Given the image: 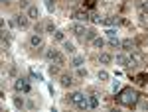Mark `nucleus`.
I'll use <instances>...</instances> for the list:
<instances>
[{
    "label": "nucleus",
    "instance_id": "nucleus-1",
    "mask_svg": "<svg viewBox=\"0 0 148 112\" xmlns=\"http://www.w3.org/2000/svg\"><path fill=\"white\" fill-rule=\"evenodd\" d=\"M138 100H140V94H138L132 87H126V89H123L116 94V102L123 104V106H130V108H132V106L138 104Z\"/></svg>",
    "mask_w": 148,
    "mask_h": 112
},
{
    "label": "nucleus",
    "instance_id": "nucleus-2",
    "mask_svg": "<svg viewBox=\"0 0 148 112\" xmlns=\"http://www.w3.org/2000/svg\"><path fill=\"white\" fill-rule=\"evenodd\" d=\"M14 89L18 90V92H30V83H28V79L26 77H18L16 83H14Z\"/></svg>",
    "mask_w": 148,
    "mask_h": 112
},
{
    "label": "nucleus",
    "instance_id": "nucleus-3",
    "mask_svg": "<svg viewBox=\"0 0 148 112\" xmlns=\"http://www.w3.org/2000/svg\"><path fill=\"white\" fill-rule=\"evenodd\" d=\"M85 32H87V30H85V26L79 24V22L71 26V34L75 35V37H85Z\"/></svg>",
    "mask_w": 148,
    "mask_h": 112
},
{
    "label": "nucleus",
    "instance_id": "nucleus-4",
    "mask_svg": "<svg viewBox=\"0 0 148 112\" xmlns=\"http://www.w3.org/2000/svg\"><path fill=\"white\" fill-rule=\"evenodd\" d=\"M14 20H16V24H18V28H28V26H30V16L18 14V16H14Z\"/></svg>",
    "mask_w": 148,
    "mask_h": 112
},
{
    "label": "nucleus",
    "instance_id": "nucleus-5",
    "mask_svg": "<svg viewBox=\"0 0 148 112\" xmlns=\"http://www.w3.org/2000/svg\"><path fill=\"white\" fill-rule=\"evenodd\" d=\"M30 45H32L34 49L42 47V45H44V37H42V34H34L32 35V37H30Z\"/></svg>",
    "mask_w": 148,
    "mask_h": 112
},
{
    "label": "nucleus",
    "instance_id": "nucleus-6",
    "mask_svg": "<svg viewBox=\"0 0 148 112\" xmlns=\"http://www.w3.org/2000/svg\"><path fill=\"white\" fill-rule=\"evenodd\" d=\"M59 83H61V87H65V89H67V87L73 85V77H71L69 73H61V75H59Z\"/></svg>",
    "mask_w": 148,
    "mask_h": 112
},
{
    "label": "nucleus",
    "instance_id": "nucleus-7",
    "mask_svg": "<svg viewBox=\"0 0 148 112\" xmlns=\"http://www.w3.org/2000/svg\"><path fill=\"white\" fill-rule=\"evenodd\" d=\"M83 98H85V94L77 90V92H71V94H69V98H67V100L71 102V104H75V106H77V104H79V102L83 100Z\"/></svg>",
    "mask_w": 148,
    "mask_h": 112
},
{
    "label": "nucleus",
    "instance_id": "nucleus-8",
    "mask_svg": "<svg viewBox=\"0 0 148 112\" xmlns=\"http://www.w3.org/2000/svg\"><path fill=\"white\" fill-rule=\"evenodd\" d=\"M114 61H116V65H123V67L130 65V57H128V55H125V53L116 55V57H114Z\"/></svg>",
    "mask_w": 148,
    "mask_h": 112
},
{
    "label": "nucleus",
    "instance_id": "nucleus-9",
    "mask_svg": "<svg viewBox=\"0 0 148 112\" xmlns=\"http://www.w3.org/2000/svg\"><path fill=\"white\" fill-rule=\"evenodd\" d=\"M83 63H85V57L83 55H75L73 59H71V67H75V69L83 67Z\"/></svg>",
    "mask_w": 148,
    "mask_h": 112
},
{
    "label": "nucleus",
    "instance_id": "nucleus-10",
    "mask_svg": "<svg viewBox=\"0 0 148 112\" xmlns=\"http://www.w3.org/2000/svg\"><path fill=\"white\" fill-rule=\"evenodd\" d=\"M28 16H30L32 20H38V18H40V10H38V6H34V4H32V6L28 8Z\"/></svg>",
    "mask_w": 148,
    "mask_h": 112
},
{
    "label": "nucleus",
    "instance_id": "nucleus-11",
    "mask_svg": "<svg viewBox=\"0 0 148 112\" xmlns=\"http://www.w3.org/2000/svg\"><path fill=\"white\" fill-rule=\"evenodd\" d=\"M99 61H101L103 65H109V63L113 61V55H111V53H101V55H99Z\"/></svg>",
    "mask_w": 148,
    "mask_h": 112
},
{
    "label": "nucleus",
    "instance_id": "nucleus-12",
    "mask_svg": "<svg viewBox=\"0 0 148 112\" xmlns=\"http://www.w3.org/2000/svg\"><path fill=\"white\" fill-rule=\"evenodd\" d=\"M73 18H75L77 22H85L89 16H87V12H73Z\"/></svg>",
    "mask_w": 148,
    "mask_h": 112
},
{
    "label": "nucleus",
    "instance_id": "nucleus-13",
    "mask_svg": "<svg viewBox=\"0 0 148 112\" xmlns=\"http://www.w3.org/2000/svg\"><path fill=\"white\" fill-rule=\"evenodd\" d=\"M14 106H16L18 110H22L24 106H26V102H24V98H22V96H14Z\"/></svg>",
    "mask_w": 148,
    "mask_h": 112
},
{
    "label": "nucleus",
    "instance_id": "nucleus-14",
    "mask_svg": "<svg viewBox=\"0 0 148 112\" xmlns=\"http://www.w3.org/2000/svg\"><path fill=\"white\" fill-rule=\"evenodd\" d=\"M63 51L65 53H75V45L71 41H63Z\"/></svg>",
    "mask_w": 148,
    "mask_h": 112
},
{
    "label": "nucleus",
    "instance_id": "nucleus-15",
    "mask_svg": "<svg viewBox=\"0 0 148 112\" xmlns=\"http://www.w3.org/2000/svg\"><path fill=\"white\" fill-rule=\"evenodd\" d=\"M81 4H83V8L93 10V8H95V4H97V0H81Z\"/></svg>",
    "mask_w": 148,
    "mask_h": 112
},
{
    "label": "nucleus",
    "instance_id": "nucleus-16",
    "mask_svg": "<svg viewBox=\"0 0 148 112\" xmlns=\"http://www.w3.org/2000/svg\"><path fill=\"white\" fill-rule=\"evenodd\" d=\"M95 37H97V32H95L93 28H89V30L85 32V39H87V41H93Z\"/></svg>",
    "mask_w": 148,
    "mask_h": 112
},
{
    "label": "nucleus",
    "instance_id": "nucleus-17",
    "mask_svg": "<svg viewBox=\"0 0 148 112\" xmlns=\"http://www.w3.org/2000/svg\"><path fill=\"white\" fill-rule=\"evenodd\" d=\"M105 34H107V37H109V41H114V39H119V37H116V30H113V28H109Z\"/></svg>",
    "mask_w": 148,
    "mask_h": 112
},
{
    "label": "nucleus",
    "instance_id": "nucleus-18",
    "mask_svg": "<svg viewBox=\"0 0 148 112\" xmlns=\"http://www.w3.org/2000/svg\"><path fill=\"white\" fill-rule=\"evenodd\" d=\"M77 108H81V110H87V108H91V104H89V98L85 96V98H83V100L77 104Z\"/></svg>",
    "mask_w": 148,
    "mask_h": 112
},
{
    "label": "nucleus",
    "instance_id": "nucleus-19",
    "mask_svg": "<svg viewBox=\"0 0 148 112\" xmlns=\"http://www.w3.org/2000/svg\"><path fill=\"white\" fill-rule=\"evenodd\" d=\"M121 47H123V49H130V47H134V41H132V39H123V41H121Z\"/></svg>",
    "mask_w": 148,
    "mask_h": 112
},
{
    "label": "nucleus",
    "instance_id": "nucleus-20",
    "mask_svg": "<svg viewBox=\"0 0 148 112\" xmlns=\"http://www.w3.org/2000/svg\"><path fill=\"white\" fill-rule=\"evenodd\" d=\"M56 53H57V49H56V47H49V49L46 51V59H49V61H51V59L56 57Z\"/></svg>",
    "mask_w": 148,
    "mask_h": 112
},
{
    "label": "nucleus",
    "instance_id": "nucleus-21",
    "mask_svg": "<svg viewBox=\"0 0 148 112\" xmlns=\"http://www.w3.org/2000/svg\"><path fill=\"white\" fill-rule=\"evenodd\" d=\"M93 45L99 47V49H103V47H105V39H103V37H95V39H93Z\"/></svg>",
    "mask_w": 148,
    "mask_h": 112
},
{
    "label": "nucleus",
    "instance_id": "nucleus-22",
    "mask_svg": "<svg viewBox=\"0 0 148 112\" xmlns=\"http://www.w3.org/2000/svg\"><path fill=\"white\" fill-rule=\"evenodd\" d=\"M53 39H57V41H63V32H59V30H56V32H53Z\"/></svg>",
    "mask_w": 148,
    "mask_h": 112
},
{
    "label": "nucleus",
    "instance_id": "nucleus-23",
    "mask_svg": "<svg viewBox=\"0 0 148 112\" xmlns=\"http://www.w3.org/2000/svg\"><path fill=\"white\" fill-rule=\"evenodd\" d=\"M89 104H91V108H97L99 106V98L97 96H89Z\"/></svg>",
    "mask_w": 148,
    "mask_h": 112
},
{
    "label": "nucleus",
    "instance_id": "nucleus-24",
    "mask_svg": "<svg viewBox=\"0 0 148 112\" xmlns=\"http://www.w3.org/2000/svg\"><path fill=\"white\" fill-rule=\"evenodd\" d=\"M46 8H47L49 12L56 10V4H53V0H46Z\"/></svg>",
    "mask_w": 148,
    "mask_h": 112
},
{
    "label": "nucleus",
    "instance_id": "nucleus-25",
    "mask_svg": "<svg viewBox=\"0 0 148 112\" xmlns=\"http://www.w3.org/2000/svg\"><path fill=\"white\" fill-rule=\"evenodd\" d=\"M46 32H47V34H53V32H56V26H53L51 22H47L46 24Z\"/></svg>",
    "mask_w": 148,
    "mask_h": 112
},
{
    "label": "nucleus",
    "instance_id": "nucleus-26",
    "mask_svg": "<svg viewBox=\"0 0 148 112\" xmlns=\"http://www.w3.org/2000/svg\"><path fill=\"white\" fill-rule=\"evenodd\" d=\"M89 18H91V22H95V24L101 22V16H99V14H95V12H91V16H89Z\"/></svg>",
    "mask_w": 148,
    "mask_h": 112
},
{
    "label": "nucleus",
    "instance_id": "nucleus-27",
    "mask_svg": "<svg viewBox=\"0 0 148 112\" xmlns=\"http://www.w3.org/2000/svg\"><path fill=\"white\" fill-rule=\"evenodd\" d=\"M99 81H109V73L107 71H99Z\"/></svg>",
    "mask_w": 148,
    "mask_h": 112
},
{
    "label": "nucleus",
    "instance_id": "nucleus-28",
    "mask_svg": "<svg viewBox=\"0 0 148 112\" xmlns=\"http://www.w3.org/2000/svg\"><path fill=\"white\" fill-rule=\"evenodd\" d=\"M105 24H109V26H114V24H116V18H107V20H105Z\"/></svg>",
    "mask_w": 148,
    "mask_h": 112
},
{
    "label": "nucleus",
    "instance_id": "nucleus-29",
    "mask_svg": "<svg viewBox=\"0 0 148 112\" xmlns=\"http://www.w3.org/2000/svg\"><path fill=\"white\" fill-rule=\"evenodd\" d=\"M77 75H79V77H87V71H85L83 67H79V71H77Z\"/></svg>",
    "mask_w": 148,
    "mask_h": 112
},
{
    "label": "nucleus",
    "instance_id": "nucleus-30",
    "mask_svg": "<svg viewBox=\"0 0 148 112\" xmlns=\"http://www.w3.org/2000/svg\"><path fill=\"white\" fill-rule=\"evenodd\" d=\"M136 81L140 83V85H144V83H146V77H144V75H138V77H136Z\"/></svg>",
    "mask_w": 148,
    "mask_h": 112
},
{
    "label": "nucleus",
    "instance_id": "nucleus-31",
    "mask_svg": "<svg viewBox=\"0 0 148 112\" xmlns=\"http://www.w3.org/2000/svg\"><path fill=\"white\" fill-rule=\"evenodd\" d=\"M20 6H22V8H30V6H32V4H30V2H28V0H22V2H20Z\"/></svg>",
    "mask_w": 148,
    "mask_h": 112
},
{
    "label": "nucleus",
    "instance_id": "nucleus-32",
    "mask_svg": "<svg viewBox=\"0 0 148 112\" xmlns=\"http://www.w3.org/2000/svg\"><path fill=\"white\" fill-rule=\"evenodd\" d=\"M26 108H30V110H34V108H36V104H34L32 100H28V102H26Z\"/></svg>",
    "mask_w": 148,
    "mask_h": 112
},
{
    "label": "nucleus",
    "instance_id": "nucleus-33",
    "mask_svg": "<svg viewBox=\"0 0 148 112\" xmlns=\"http://www.w3.org/2000/svg\"><path fill=\"white\" fill-rule=\"evenodd\" d=\"M32 79H38V81H42V75H40V73H36V71H32Z\"/></svg>",
    "mask_w": 148,
    "mask_h": 112
},
{
    "label": "nucleus",
    "instance_id": "nucleus-34",
    "mask_svg": "<svg viewBox=\"0 0 148 112\" xmlns=\"http://www.w3.org/2000/svg\"><path fill=\"white\" fill-rule=\"evenodd\" d=\"M119 89H121V85H119V81H116V83H114V85H113V90H114V92H116V90H119Z\"/></svg>",
    "mask_w": 148,
    "mask_h": 112
},
{
    "label": "nucleus",
    "instance_id": "nucleus-35",
    "mask_svg": "<svg viewBox=\"0 0 148 112\" xmlns=\"http://www.w3.org/2000/svg\"><path fill=\"white\" fill-rule=\"evenodd\" d=\"M142 51H144V53H148V43H142Z\"/></svg>",
    "mask_w": 148,
    "mask_h": 112
},
{
    "label": "nucleus",
    "instance_id": "nucleus-36",
    "mask_svg": "<svg viewBox=\"0 0 148 112\" xmlns=\"http://www.w3.org/2000/svg\"><path fill=\"white\" fill-rule=\"evenodd\" d=\"M2 2H8V0H2Z\"/></svg>",
    "mask_w": 148,
    "mask_h": 112
}]
</instances>
